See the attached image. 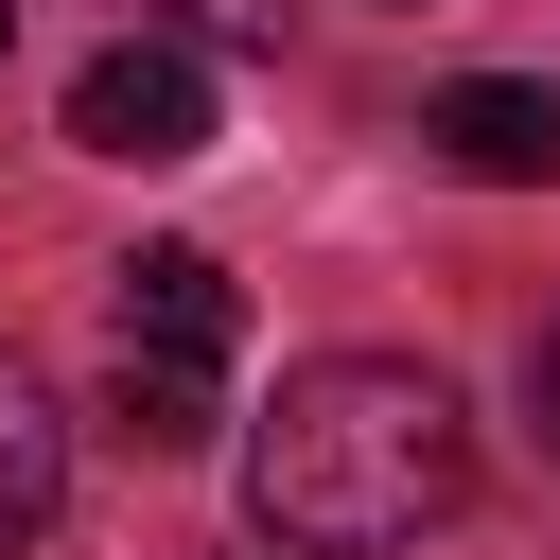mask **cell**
<instances>
[{"instance_id": "1", "label": "cell", "mask_w": 560, "mask_h": 560, "mask_svg": "<svg viewBox=\"0 0 560 560\" xmlns=\"http://www.w3.org/2000/svg\"><path fill=\"white\" fill-rule=\"evenodd\" d=\"M472 490V402L402 350H315L245 420V525L298 560H385Z\"/></svg>"}, {"instance_id": "2", "label": "cell", "mask_w": 560, "mask_h": 560, "mask_svg": "<svg viewBox=\"0 0 560 560\" xmlns=\"http://www.w3.org/2000/svg\"><path fill=\"white\" fill-rule=\"evenodd\" d=\"M228 350H245L228 262H210V245H140L122 298H105V402H122V438H140V455H192V438L228 420Z\"/></svg>"}, {"instance_id": "3", "label": "cell", "mask_w": 560, "mask_h": 560, "mask_svg": "<svg viewBox=\"0 0 560 560\" xmlns=\"http://www.w3.org/2000/svg\"><path fill=\"white\" fill-rule=\"evenodd\" d=\"M210 122H228V88H210V52H192V35H105V52L70 70V140H88V158H122V175L210 158Z\"/></svg>"}, {"instance_id": "4", "label": "cell", "mask_w": 560, "mask_h": 560, "mask_svg": "<svg viewBox=\"0 0 560 560\" xmlns=\"http://www.w3.org/2000/svg\"><path fill=\"white\" fill-rule=\"evenodd\" d=\"M420 140H438L455 175H490V192H542V175H560V88L472 70V88H438V105H420Z\"/></svg>"}, {"instance_id": "5", "label": "cell", "mask_w": 560, "mask_h": 560, "mask_svg": "<svg viewBox=\"0 0 560 560\" xmlns=\"http://www.w3.org/2000/svg\"><path fill=\"white\" fill-rule=\"evenodd\" d=\"M52 508H70V420H52L35 368H0V560H18Z\"/></svg>"}, {"instance_id": "6", "label": "cell", "mask_w": 560, "mask_h": 560, "mask_svg": "<svg viewBox=\"0 0 560 560\" xmlns=\"http://www.w3.org/2000/svg\"><path fill=\"white\" fill-rule=\"evenodd\" d=\"M192 35H280V0H192Z\"/></svg>"}, {"instance_id": "7", "label": "cell", "mask_w": 560, "mask_h": 560, "mask_svg": "<svg viewBox=\"0 0 560 560\" xmlns=\"http://www.w3.org/2000/svg\"><path fill=\"white\" fill-rule=\"evenodd\" d=\"M525 385H542V438H560V332H542V368H525Z\"/></svg>"}, {"instance_id": "8", "label": "cell", "mask_w": 560, "mask_h": 560, "mask_svg": "<svg viewBox=\"0 0 560 560\" xmlns=\"http://www.w3.org/2000/svg\"><path fill=\"white\" fill-rule=\"evenodd\" d=\"M0 52H18V0H0Z\"/></svg>"}]
</instances>
